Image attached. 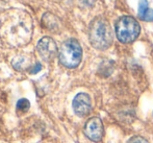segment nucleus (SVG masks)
<instances>
[{
  "instance_id": "f257e3e1",
  "label": "nucleus",
  "mask_w": 153,
  "mask_h": 143,
  "mask_svg": "<svg viewBox=\"0 0 153 143\" xmlns=\"http://www.w3.org/2000/svg\"><path fill=\"white\" fill-rule=\"evenodd\" d=\"M113 29L108 21L103 17H97L89 27V39L92 46L99 50H105L113 43Z\"/></svg>"
},
{
  "instance_id": "f03ea898",
  "label": "nucleus",
  "mask_w": 153,
  "mask_h": 143,
  "mask_svg": "<svg viewBox=\"0 0 153 143\" xmlns=\"http://www.w3.org/2000/svg\"><path fill=\"white\" fill-rule=\"evenodd\" d=\"M59 62L67 68H76L82 58V48L75 39H68L62 44L59 52Z\"/></svg>"
},
{
  "instance_id": "7ed1b4c3",
  "label": "nucleus",
  "mask_w": 153,
  "mask_h": 143,
  "mask_svg": "<svg viewBox=\"0 0 153 143\" xmlns=\"http://www.w3.org/2000/svg\"><path fill=\"white\" fill-rule=\"evenodd\" d=\"M141 32L139 22L131 16H123L116 23V36L120 42L128 44L135 40Z\"/></svg>"
},
{
  "instance_id": "20e7f679",
  "label": "nucleus",
  "mask_w": 153,
  "mask_h": 143,
  "mask_svg": "<svg viewBox=\"0 0 153 143\" xmlns=\"http://www.w3.org/2000/svg\"><path fill=\"white\" fill-rule=\"evenodd\" d=\"M36 50L43 60L46 62H50L56 57L57 45L53 39L49 38V37H44L38 42Z\"/></svg>"
},
{
  "instance_id": "39448f33",
  "label": "nucleus",
  "mask_w": 153,
  "mask_h": 143,
  "mask_svg": "<svg viewBox=\"0 0 153 143\" xmlns=\"http://www.w3.org/2000/svg\"><path fill=\"white\" fill-rule=\"evenodd\" d=\"M103 133V123L99 117H93L89 119L85 125V134L93 142H100L102 140Z\"/></svg>"
},
{
  "instance_id": "423d86ee",
  "label": "nucleus",
  "mask_w": 153,
  "mask_h": 143,
  "mask_svg": "<svg viewBox=\"0 0 153 143\" xmlns=\"http://www.w3.org/2000/svg\"><path fill=\"white\" fill-rule=\"evenodd\" d=\"M73 110L79 117H85L90 114L92 109V101L87 93H79L73 99Z\"/></svg>"
},
{
  "instance_id": "0eeeda50",
  "label": "nucleus",
  "mask_w": 153,
  "mask_h": 143,
  "mask_svg": "<svg viewBox=\"0 0 153 143\" xmlns=\"http://www.w3.org/2000/svg\"><path fill=\"white\" fill-rule=\"evenodd\" d=\"M42 22H43V25H44L46 28H48L50 30H55L59 25V19H57L54 15L50 14V13L44 14V16H43V18H42Z\"/></svg>"
},
{
  "instance_id": "6e6552de",
  "label": "nucleus",
  "mask_w": 153,
  "mask_h": 143,
  "mask_svg": "<svg viewBox=\"0 0 153 143\" xmlns=\"http://www.w3.org/2000/svg\"><path fill=\"white\" fill-rule=\"evenodd\" d=\"M17 111L19 113H25L29 110L30 108V103H29V100L26 98H22L17 103Z\"/></svg>"
},
{
  "instance_id": "1a4fd4ad",
  "label": "nucleus",
  "mask_w": 153,
  "mask_h": 143,
  "mask_svg": "<svg viewBox=\"0 0 153 143\" xmlns=\"http://www.w3.org/2000/svg\"><path fill=\"white\" fill-rule=\"evenodd\" d=\"M148 8H149V5H148L147 0H140V2H139V17L140 18L145 14Z\"/></svg>"
},
{
  "instance_id": "9d476101",
  "label": "nucleus",
  "mask_w": 153,
  "mask_h": 143,
  "mask_svg": "<svg viewBox=\"0 0 153 143\" xmlns=\"http://www.w3.org/2000/svg\"><path fill=\"white\" fill-rule=\"evenodd\" d=\"M141 20H144V21H147V22H152L153 21V10L151 8H148L146 10V13L141 17Z\"/></svg>"
},
{
  "instance_id": "9b49d317",
  "label": "nucleus",
  "mask_w": 153,
  "mask_h": 143,
  "mask_svg": "<svg viewBox=\"0 0 153 143\" xmlns=\"http://www.w3.org/2000/svg\"><path fill=\"white\" fill-rule=\"evenodd\" d=\"M128 143H149L145 138L141 137V136H134V137L130 138Z\"/></svg>"
},
{
  "instance_id": "f8f14e48",
  "label": "nucleus",
  "mask_w": 153,
  "mask_h": 143,
  "mask_svg": "<svg viewBox=\"0 0 153 143\" xmlns=\"http://www.w3.org/2000/svg\"><path fill=\"white\" fill-rule=\"evenodd\" d=\"M41 68H42V65H41L40 63H36V64L34 65L33 67H31L30 71H29V72H30L31 74H36V73H38L39 71L41 70Z\"/></svg>"
},
{
  "instance_id": "ddd939ff",
  "label": "nucleus",
  "mask_w": 153,
  "mask_h": 143,
  "mask_svg": "<svg viewBox=\"0 0 153 143\" xmlns=\"http://www.w3.org/2000/svg\"><path fill=\"white\" fill-rule=\"evenodd\" d=\"M79 1H80L83 5L92 6V5H94V3H95V1H96V0H79Z\"/></svg>"
}]
</instances>
